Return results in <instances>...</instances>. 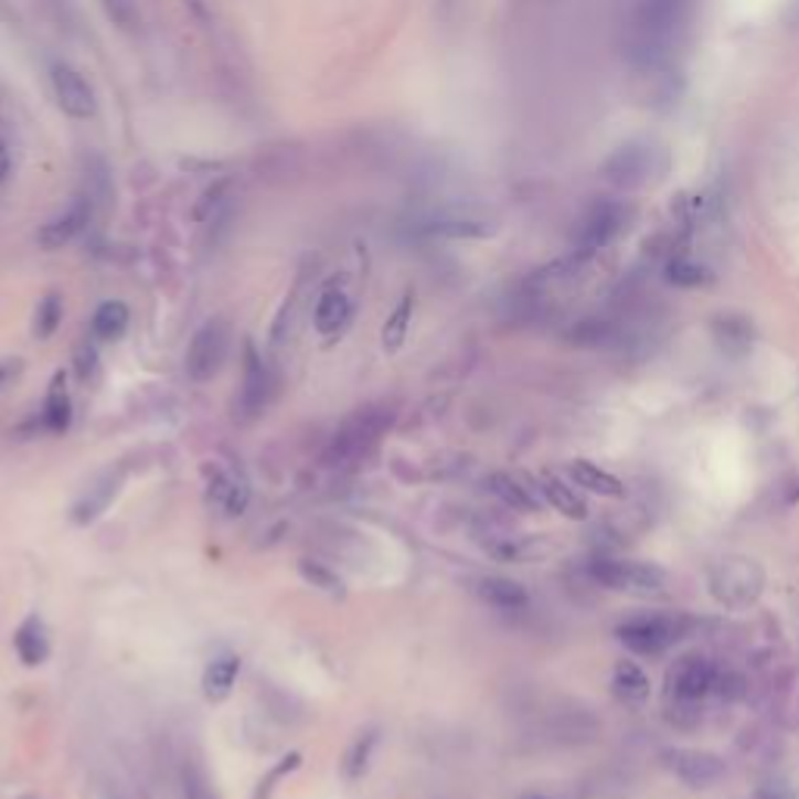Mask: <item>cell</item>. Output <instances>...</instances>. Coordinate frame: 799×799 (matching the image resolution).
Instances as JSON below:
<instances>
[{
    "mask_svg": "<svg viewBox=\"0 0 799 799\" xmlns=\"http://www.w3.org/2000/svg\"><path fill=\"white\" fill-rule=\"evenodd\" d=\"M394 409L391 406H363L356 409L353 416L347 418L344 425L331 435L326 447V462L328 469H360L365 459H372V454L379 450L382 437L391 432L394 425Z\"/></svg>",
    "mask_w": 799,
    "mask_h": 799,
    "instance_id": "cell-1",
    "label": "cell"
},
{
    "mask_svg": "<svg viewBox=\"0 0 799 799\" xmlns=\"http://www.w3.org/2000/svg\"><path fill=\"white\" fill-rule=\"evenodd\" d=\"M691 0H637L635 32H631V54L643 66H656L669 44L674 29L688 17Z\"/></svg>",
    "mask_w": 799,
    "mask_h": 799,
    "instance_id": "cell-2",
    "label": "cell"
},
{
    "mask_svg": "<svg viewBox=\"0 0 799 799\" xmlns=\"http://www.w3.org/2000/svg\"><path fill=\"white\" fill-rule=\"evenodd\" d=\"M693 631V618L684 612L672 616H637L621 621L616 628L618 640L640 656H656L669 650L672 643L684 640Z\"/></svg>",
    "mask_w": 799,
    "mask_h": 799,
    "instance_id": "cell-3",
    "label": "cell"
},
{
    "mask_svg": "<svg viewBox=\"0 0 799 799\" xmlns=\"http://www.w3.org/2000/svg\"><path fill=\"white\" fill-rule=\"evenodd\" d=\"M228 326L222 319H210L206 326L198 328V334L191 338L188 353H184V372L191 382H210L216 379V372L228 356Z\"/></svg>",
    "mask_w": 799,
    "mask_h": 799,
    "instance_id": "cell-4",
    "label": "cell"
},
{
    "mask_svg": "<svg viewBox=\"0 0 799 799\" xmlns=\"http://www.w3.org/2000/svg\"><path fill=\"white\" fill-rule=\"evenodd\" d=\"M590 578L609 590H625V594H659L665 587V572L650 563L594 560Z\"/></svg>",
    "mask_w": 799,
    "mask_h": 799,
    "instance_id": "cell-5",
    "label": "cell"
},
{
    "mask_svg": "<svg viewBox=\"0 0 799 799\" xmlns=\"http://www.w3.org/2000/svg\"><path fill=\"white\" fill-rule=\"evenodd\" d=\"M275 397V375L266 360L256 353L254 344L244 347V379H241V394H237V418L254 422L259 418Z\"/></svg>",
    "mask_w": 799,
    "mask_h": 799,
    "instance_id": "cell-6",
    "label": "cell"
},
{
    "mask_svg": "<svg viewBox=\"0 0 799 799\" xmlns=\"http://www.w3.org/2000/svg\"><path fill=\"white\" fill-rule=\"evenodd\" d=\"M51 88H54L56 107L63 109L70 119H94L97 116V92L85 78L82 70H75L73 63H54L51 66Z\"/></svg>",
    "mask_w": 799,
    "mask_h": 799,
    "instance_id": "cell-7",
    "label": "cell"
},
{
    "mask_svg": "<svg viewBox=\"0 0 799 799\" xmlns=\"http://www.w3.org/2000/svg\"><path fill=\"white\" fill-rule=\"evenodd\" d=\"M765 575L753 560H727L712 572V594L727 606H746L763 594Z\"/></svg>",
    "mask_w": 799,
    "mask_h": 799,
    "instance_id": "cell-8",
    "label": "cell"
},
{
    "mask_svg": "<svg viewBox=\"0 0 799 799\" xmlns=\"http://www.w3.org/2000/svg\"><path fill=\"white\" fill-rule=\"evenodd\" d=\"M94 219V198L92 194H78L70 200V206L63 213H56L54 219H47L38 232V244L44 251H60L66 244H73L75 237L82 235Z\"/></svg>",
    "mask_w": 799,
    "mask_h": 799,
    "instance_id": "cell-9",
    "label": "cell"
},
{
    "mask_svg": "<svg viewBox=\"0 0 799 799\" xmlns=\"http://www.w3.org/2000/svg\"><path fill=\"white\" fill-rule=\"evenodd\" d=\"M653 147L625 145L603 163V175L618 188H640L653 175Z\"/></svg>",
    "mask_w": 799,
    "mask_h": 799,
    "instance_id": "cell-10",
    "label": "cell"
},
{
    "mask_svg": "<svg viewBox=\"0 0 799 799\" xmlns=\"http://www.w3.org/2000/svg\"><path fill=\"white\" fill-rule=\"evenodd\" d=\"M665 765L691 787H709L725 778V763L706 749H672L665 753Z\"/></svg>",
    "mask_w": 799,
    "mask_h": 799,
    "instance_id": "cell-11",
    "label": "cell"
},
{
    "mask_svg": "<svg viewBox=\"0 0 799 799\" xmlns=\"http://www.w3.org/2000/svg\"><path fill=\"white\" fill-rule=\"evenodd\" d=\"M712 684H715V669L703 656H684L681 662H674V669L669 672V693L674 700H684V703L703 700Z\"/></svg>",
    "mask_w": 799,
    "mask_h": 799,
    "instance_id": "cell-12",
    "label": "cell"
},
{
    "mask_svg": "<svg viewBox=\"0 0 799 799\" xmlns=\"http://www.w3.org/2000/svg\"><path fill=\"white\" fill-rule=\"evenodd\" d=\"M621 228V206L618 203H609L603 200L597 203L587 216H584L582 228H578V256H590L597 254L599 247H606L616 232Z\"/></svg>",
    "mask_w": 799,
    "mask_h": 799,
    "instance_id": "cell-13",
    "label": "cell"
},
{
    "mask_svg": "<svg viewBox=\"0 0 799 799\" xmlns=\"http://www.w3.org/2000/svg\"><path fill=\"white\" fill-rule=\"evenodd\" d=\"M350 319H353V300H350V294L341 285H331V288L319 294L316 309H312V326H316L319 334L334 338V334H341L350 326Z\"/></svg>",
    "mask_w": 799,
    "mask_h": 799,
    "instance_id": "cell-14",
    "label": "cell"
},
{
    "mask_svg": "<svg viewBox=\"0 0 799 799\" xmlns=\"http://www.w3.org/2000/svg\"><path fill=\"white\" fill-rule=\"evenodd\" d=\"M475 594L484 599L493 609H503V612H519L528 606V590L512 578H481L475 584Z\"/></svg>",
    "mask_w": 799,
    "mask_h": 799,
    "instance_id": "cell-15",
    "label": "cell"
},
{
    "mask_svg": "<svg viewBox=\"0 0 799 799\" xmlns=\"http://www.w3.org/2000/svg\"><path fill=\"white\" fill-rule=\"evenodd\" d=\"M210 493H213V503H216L225 515H244V509L251 503V488L244 478H237L232 472H213L210 481Z\"/></svg>",
    "mask_w": 799,
    "mask_h": 799,
    "instance_id": "cell-16",
    "label": "cell"
},
{
    "mask_svg": "<svg viewBox=\"0 0 799 799\" xmlns=\"http://www.w3.org/2000/svg\"><path fill=\"white\" fill-rule=\"evenodd\" d=\"M13 647H17L19 659L25 665H41L47 659V653H51V640H47L44 621L38 616L25 618L17 628V635H13Z\"/></svg>",
    "mask_w": 799,
    "mask_h": 799,
    "instance_id": "cell-17",
    "label": "cell"
},
{
    "mask_svg": "<svg viewBox=\"0 0 799 799\" xmlns=\"http://www.w3.org/2000/svg\"><path fill=\"white\" fill-rule=\"evenodd\" d=\"M237 674H241V659H237V656H216V659L203 669V681H200V684H203V696L213 700V703L225 700V696L232 693V688H235Z\"/></svg>",
    "mask_w": 799,
    "mask_h": 799,
    "instance_id": "cell-18",
    "label": "cell"
},
{
    "mask_svg": "<svg viewBox=\"0 0 799 799\" xmlns=\"http://www.w3.org/2000/svg\"><path fill=\"white\" fill-rule=\"evenodd\" d=\"M568 475H572V481H575L578 488H584V491L599 493V497H625V484L618 481L616 475L599 469V466L587 462V459H575V462L568 466Z\"/></svg>",
    "mask_w": 799,
    "mask_h": 799,
    "instance_id": "cell-19",
    "label": "cell"
},
{
    "mask_svg": "<svg viewBox=\"0 0 799 799\" xmlns=\"http://www.w3.org/2000/svg\"><path fill=\"white\" fill-rule=\"evenodd\" d=\"M41 418H44V428L54 432V435H60V432L70 428L73 403H70V394H66V379H63V372H56L54 382H51V391H47V400H44Z\"/></svg>",
    "mask_w": 799,
    "mask_h": 799,
    "instance_id": "cell-20",
    "label": "cell"
},
{
    "mask_svg": "<svg viewBox=\"0 0 799 799\" xmlns=\"http://www.w3.org/2000/svg\"><path fill=\"white\" fill-rule=\"evenodd\" d=\"M541 491H544L546 503L556 509V512H563L565 519H578V522L587 519V503L575 493V488L565 484L563 478L546 472L544 478H541Z\"/></svg>",
    "mask_w": 799,
    "mask_h": 799,
    "instance_id": "cell-21",
    "label": "cell"
},
{
    "mask_svg": "<svg viewBox=\"0 0 799 799\" xmlns=\"http://www.w3.org/2000/svg\"><path fill=\"white\" fill-rule=\"evenodd\" d=\"M128 322H131V312L122 300H107L94 309L92 331L100 341H119L126 334Z\"/></svg>",
    "mask_w": 799,
    "mask_h": 799,
    "instance_id": "cell-22",
    "label": "cell"
},
{
    "mask_svg": "<svg viewBox=\"0 0 799 799\" xmlns=\"http://www.w3.org/2000/svg\"><path fill=\"white\" fill-rule=\"evenodd\" d=\"M488 491L497 497V500H503L507 507L519 509V512H534L537 509V500L531 497L522 481H515L512 475L507 472H497L488 478Z\"/></svg>",
    "mask_w": 799,
    "mask_h": 799,
    "instance_id": "cell-23",
    "label": "cell"
},
{
    "mask_svg": "<svg viewBox=\"0 0 799 799\" xmlns=\"http://www.w3.org/2000/svg\"><path fill=\"white\" fill-rule=\"evenodd\" d=\"M413 309H416V297H413V294H406L397 307H394V312L387 316V322H384V328H382V344L387 353L400 350L403 341H406V334H409V322H413Z\"/></svg>",
    "mask_w": 799,
    "mask_h": 799,
    "instance_id": "cell-24",
    "label": "cell"
},
{
    "mask_svg": "<svg viewBox=\"0 0 799 799\" xmlns=\"http://www.w3.org/2000/svg\"><path fill=\"white\" fill-rule=\"evenodd\" d=\"M612 684L618 696H625L628 703H643L650 696V678L635 662H618Z\"/></svg>",
    "mask_w": 799,
    "mask_h": 799,
    "instance_id": "cell-25",
    "label": "cell"
},
{
    "mask_svg": "<svg viewBox=\"0 0 799 799\" xmlns=\"http://www.w3.org/2000/svg\"><path fill=\"white\" fill-rule=\"evenodd\" d=\"M60 322H63V297L54 291L44 294V300H41L35 309V326H32L38 341L54 338V331L60 328Z\"/></svg>",
    "mask_w": 799,
    "mask_h": 799,
    "instance_id": "cell-26",
    "label": "cell"
},
{
    "mask_svg": "<svg viewBox=\"0 0 799 799\" xmlns=\"http://www.w3.org/2000/svg\"><path fill=\"white\" fill-rule=\"evenodd\" d=\"M375 744H379V731H365V734H360L356 741H353V746H350V753H347V778L350 781H360L365 775V768H369V759H372V749H375Z\"/></svg>",
    "mask_w": 799,
    "mask_h": 799,
    "instance_id": "cell-27",
    "label": "cell"
},
{
    "mask_svg": "<svg viewBox=\"0 0 799 799\" xmlns=\"http://www.w3.org/2000/svg\"><path fill=\"white\" fill-rule=\"evenodd\" d=\"M100 7L119 32H138L141 29V3L138 0H100Z\"/></svg>",
    "mask_w": 799,
    "mask_h": 799,
    "instance_id": "cell-28",
    "label": "cell"
},
{
    "mask_svg": "<svg viewBox=\"0 0 799 799\" xmlns=\"http://www.w3.org/2000/svg\"><path fill=\"white\" fill-rule=\"evenodd\" d=\"M428 235L437 237H484L491 235V228L484 222H466V219H440L425 225Z\"/></svg>",
    "mask_w": 799,
    "mask_h": 799,
    "instance_id": "cell-29",
    "label": "cell"
},
{
    "mask_svg": "<svg viewBox=\"0 0 799 799\" xmlns=\"http://www.w3.org/2000/svg\"><path fill=\"white\" fill-rule=\"evenodd\" d=\"M116 493V488H113V478L109 481H104V484H97V488H92L88 491V497L82 500V503H75V522L78 525H85V522H92V519H97L100 512H104V507L109 503V497Z\"/></svg>",
    "mask_w": 799,
    "mask_h": 799,
    "instance_id": "cell-30",
    "label": "cell"
},
{
    "mask_svg": "<svg viewBox=\"0 0 799 799\" xmlns=\"http://www.w3.org/2000/svg\"><path fill=\"white\" fill-rule=\"evenodd\" d=\"M715 334H718V344L734 350V353L746 350L749 341H753L749 326H746L744 319H734V316H731V319H718V322H715Z\"/></svg>",
    "mask_w": 799,
    "mask_h": 799,
    "instance_id": "cell-31",
    "label": "cell"
},
{
    "mask_svg": "<svg viewBox=\"0 0 799 799\" xmlns=\"http://www.w3.org/2000/svg\"><path fill=\"white\" fill-rule=\"evenodd\" d=\"M665 275H669V281L678 285V288H700V285L709 281L706 266H700V263H693V259H672Z\"/></svg>",
    "mask_w": 799,
    "mask_h": 799,
    "instance_id": "cell-32",
    "label": "cell"
},
{
    "mask_svg": "<svg viewBox=\"0 0 799 799\" xmlns=\"http://www.w3.org/2000/svg\"><path fill=\"white\" fill-rule=\"evenodd\" d=\"M300 575H303L312 587H322V590L331 594V597L344 594V584H341V578H338L334 572H328L326 565L312 563V560H303V563H300Z\"/></svg>",
    "mask_w": 799,
    "mask_h": 799,
    "instance_id": "cell-33",
    "label": "cell"
},
{
    "mask_svg": "<svg viewBox=\"0 0 799 799\" xmlns=\"http://www.w3.org/2000/svg\"><path fill=\"white\" fill-rule=\"evenodd\" d=\"M609 331L612 328L606 326V322H599V319H587V322H582V326H575L572 331H568V338L575 341V344H603L606 338H609Z\"/></svg>",
    "mask_w": 799,
    "mask_h": 799,
    "instance_id": "cell-34",
    "label": "cell"
},
{
    "mask_svg": "<svg viewBox=\"0 0 799 799\" xmlns=\"http://www.w3.org/2000/svg\"><path fill=\"white\" fill-rule=\"evenodd\" d=\"M297 765H300V753H291L288 759H281V763L275 765L273 771L266 775V781H259V787H256V797H254V799H269V793H273V790H275L273 784L281 781V778H285L288 771H294Z\"/></svg>",
    "mask_w": 799,
    "mask_h": 799,
    "instance_id": "cell-35",
    "label": "cell"
},
{
    "mask_svg": "<svg viewBox=\"0 0 799 799\" xmlns=\"http://www.w3.org/2000/svg\"><path fill=\"white\" fill-rule=\"evenodd\" d=\"M184 799H216L213 790L206 787V781L200 778L198 771H188L184 775Z\"/></svg>",
    "mask_w": 799,
    "mask_h": 799,
    "instance_id": "cell-36",
    "label": "cell"
},
{
    "mask_svg": "<svg viewBox=\"0 0 799 799\" xmlns=\"http://www.w3.org/2000/svg\"><path fill=\"white\" fill-rule=\"evenodd\" d=\"M10 175H13V153L7 141H0V184L10 182Z\"/></svg>",
    "mask_w": 799,
    "mask_h": 799,
    "instance_id": "cell-37",
    "label": "cell"
},
{
    "mask_svg": "<svg viewBox=\"0 0 799 799\" xmlns=\"http://www.w3.org/2000/svg\"><path fill=\"white\" fill-rule=\"evenodd\" d=\"M756 799H790V793L784 787H765V790L756 793Z\"/></svg>",
    "mask_w": 799,
    "mask_h": 799,
    "instance_id": "cell-38",
    "label": "cell"
},
{
    "mask_svg": "<svg viewBox=\"0 0 799 799\" xmlns=\"http://www.w3.org/2000/svg\"><path fill=\"white\" fill-rule=\"evenodd\" d=\"M525 799H550V797H525Z\"/></svg>",
    "mask_w": 799,
    "mask_h": 799,
    "instance_id": "cell-39",
    "label": "cell"
}]
</instances>
